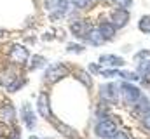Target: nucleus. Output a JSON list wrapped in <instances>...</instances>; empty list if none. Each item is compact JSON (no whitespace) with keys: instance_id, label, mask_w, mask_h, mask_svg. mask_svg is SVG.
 I'll return each instance as SVG.
<instances>
[{"instance_id":"1","label":"nucleus","mask_w":150,"mask_h":139,"mask_svg":"<svg viewBox=\"0 0 150 139\" xmlns=\"http://www.w3.org/2000/svg\"><path fill=\"white\" fill-rule=\"evenodd\" d=\"M119 96H120L126 103L134 104L140 98H142V92H140V89H136L134 85H131V84L124 82V84H120V85H119Z\"/></svg>"},{"instance_id":"2","label":"nucleus","mask_w":150,"mask_h":139,"mask_svg":"<svg viewBox=\"0 0 150 139\" xmlns=\"http://www.w3.org/2000/svg\"><path fill=\"white\" fill-rule=\"evenodd\" d=\"M67 75H68V71H67V66H65V65L54 63V65H51L49 68L45 70L44 78H45L49 84H56V82H59L61 78H65Z\"/></svg>"},{"instance_id":"3","label":"nucleus","mask_w":150,"mask_h":139,"mask_svg":"<svg viewBox=\"0 0 150 139\" xmlns=\"http://www.w3.org/2000/svg\"><path fill=\"white\" fill-rule=\"evenodd\" d=\"M115 132H117V124L113 122L112 118H108V117L101 118L98 122V125H96V136L101 139H108Z\"/></svg>"},{"instance_id":"4","label":"nucleus","mask_w":150,"mask_h":139,"mask_svg":"<svg viewBox=\"0 0 150 139\" xmlns=\"http://www.w3.org/2000/svg\"><path fill=\"white\" fill-rule=\"evenodd\" d=\"M28 59H30V52H28L26 47H23V45H19V44H16V45L11 47V51H9V61H11V63L26 65Z\"/></svg>"},{"instance_id":"5","label":"nucleus","mask_w":150,"mask_h":139,"mask_svg":"<svg viewBox=\"0 0 150 139\" xmlns=\"http://www.w3.org/2000/svg\"><path fill=\"white\" fill-rule=\"evenodd\" d=\"M100 98L103 101H108V103H117V98H119V87L115 84H107L100 89Z\"/></svg>"},{"instance_id":"6","label":"nucleus","mask_w":150,"mask_h":139,"mask_svg":"<svg viewBox=\"0 0 150 139\" xmlns=\"http://www.w3.org/2000/svg\"><path fill=\"white\" fill-rule=\"evenodd\" d=\"M21 118H23V124L26 125V129H33L35 124H37V117H35V111L32 110V104L25 103L23 104V110H21Z\"/></svg>"},{"instance_id":"7","label":"nucleus","mask_w":150,"mask_h":139,"mask_svg":"<svg viewBox=\"0 0 150 139\" xmlns=\"http://www.w3.org/2000/svg\"><path fill=\"white\" fill-rule=\"evenodd\" d=\"M70 30H72V33L77 38H86V35L89 33V30H91V25L86 19H75L70 25Z\"/></svg>"},{"instance_id":"8","label":"nucleus","mask_w":150,"mask_h":139,"mask_svg":"<svg viewBox=\"0 0 150 139\" xmlns=\"http://www.w3.org/2000/svg\"><path fill=\"white\" fill-rule=\"evenodd\" d=\"M127 21H129V12L126 11V9H117V11H113L112 12V23L115 28H124L126 25H127Z\"/></svg>"},{"instance_id":"9","label":"nucleus","mask_w":150,"mask_h":139,"mask_svg":"<svg viewBox=\"0 0 150 139\" xmlns=\"http://www.w3.org/2000/svg\"><path fill=\"white\" fill-rule=\"evenodd\" d=\"M18 80L16 70L14 68H2L0 70V87H11L14 82Z\"/></svg>"},{"instance_id":"10","label":"nucleus","mask_w":150,"mask_h":139,"mask_svg":"<svg viewBox=\"0 0 150 139\" xmlns=\"http://www.w3.org/2000/svg\"><path fill=\"white\" fill-rule=\"evenodd\" d=\"M37 111L40 113V117L44 118H51V103H49V96L45 92H40L37 99Z\"/></svg>"},{"instance_id":"11","label":"nucleus","mask_w":150,"mask_h":139,"mask_svg":"<svg viewBox=\"0 0 150 139\" xmlns=\"http://www.w3.org/2000/svg\"><path fill=\"white\" fill-rule=\"evenodd\" d=\"M16 118V110L12 104H4L0 108V122L4 124H12Z\"/></svg>"},{"instance_id":"12","label":"nucleus","mask_w":150,"mask_h":139,"mask_svg":"<svg viewBox=\"0 0 150 139\" xmlns=\"http://www.w3.org/2000/svg\"><path fill=\"white\" fill-rule=\"evenodd\" d=\"M86 40L91 44V45H94V47H100V45H103L107 40L103 38V35L100 33V30H89V33L86 35Z\"/></svg>"},{"instance_id":"13","label":"nucleus","mask_w":150,"mask_h":139,"mask_svg":"<svg viewBox=\"0 0 150 139\" xmlns=\"http://www.w3.org/2000/svg\"><path fill=\"white\" fill-rule=\"evenodd\" d=\"M100 65H103V66H122L124 65V59L122 58H119V56H113V54H105V56H101L100 58Z\"/></svg>"},{"instance_id":"14","label":"nucleus","mask_w":150,"mask_h":139,"mask_svg":"<svg viewBox=\"0 0 150 139\" xmlns=\"http://www.w3.org/2000/svg\"><path fill=\"white\" fill-rule=\"evenodd\" d=\"M98 30H100V33L103 35V38H105V40H112L113 37H115V33H117V28L113 26L110 21H103V23L100 25V28H98Z\"/></svg>"},{"instance_id":"15","label":"nucleus","mask_w":150,"mask_h":139,"mask_svg":"<svg viewBox=\"0 0 150 139\" xmlns=\"http://www.w3.org/2000/svg\"><path fill=\"white\" fill-rule=\"evenodd\" d=\"M75 78H77V80H80L86 87H91V85H93V78H91V77H89V73H87V71H84V70H79V71L75 73Z\"/></svg>"},{"instance_id":"16","label":"nucleus","mask_w":150,"mask_h":139,"mask_svg":"<svg viewBox=\"0 0 150 139\" xmlns=\"http://www.w3.org/2000/svg\"><path fill=\"white\" fill-rule=\"evenodd\" d=\"M58 7H59V12H58V14H63V12L68 14L75 5H74V0H59V2H58Z\"/></svg>"},{"instance_id":"17","label":"nucleus","mask_w":150,"mask_h":139,"mask_svg":"<svg viewBox=\"0 0 150 139\" xmlns=\"http://www.w3.org/2000/svg\"><path fill=\"white\" fill-rule=\"evenodd\" d=\"M138 28L142 33H150V16H143L138 23Z\"/></svg>"},{"instance_id":"18","label":"nucleus","mask_w":150,"mask_h":139,"mask_svg":"<svg viewBox=\"0 0 150 139\" xmlns=\"http://www.w3.org/2000/svg\"><path fill=\"white\" fill-rule=\"evenodd\" d=\"M117 75H120L126 80H138V73H134V71H119Z\"/></svg>"},{"instance_id":"19","label":"nucleus","mask_w":150,"mask_h":139,"mask_svg":"<svg viewBox=\"0 0 150 139\" xmlns=\"http://www.w3.org/2000/svg\"><path fill=\"white\" fill-rule=\"evenodd\" d=\"M42 65H45V59H44L42 56H35V58H33V61H32V66H30V68L37 70V68H40Z\"/></svg>"},{"instance_id":"20","label":"nucleus","mask_w":150,"mask_h":139,"mask_svg":"<svg viewBox=\"0 0 150 139\" xmlns=\"http://www.w3.org/2000/svg\"><path fill=\"white\" fill-rule=\"evenodd\" d=\"M91 4H93V0H74V5L79 9H87V7H91Z\"/></svg>"},{"instance_id":"21","label":"nucleus","mask_w":150,"mask_h":139,"mask_svg":"<svg viewBox=\"0 0 150 139\" xmlns=\"http://www.w3.org/2000/svg\"><path fill=\"white\" fill-rule=\"evenodd\" d=\"M25 82H26V80H16L11 87H7V91H9V92H16L19 87H23V85H25Z\"/></svg>"},{"instance_id":"22","label":"nucleus","mask_w":150,"mask_h":139,"mask_svg":"<svg viewBox=\"0 0 150 139\" xmlns=\"http://www.w3.org/2000/svg\"><path fill=\"white\" fill-rule=\"evenodd\" d=\"M56 127H58V131H59V132H63L65 136H75V132H74V131H72V129H68L67 125L63 127V124H58Z\"/></svg>"},{"instance_id":"23","label":"nucleus","mask_w":150,"mask_h":139,"mask_svg":"<svg viewBox=\"0 0 150 139\" xmlns=\"http://www.w3.org/2000/svg\"><path fill=\"white\" fill-rule=\"evenodd\" d=\"M117 70H100V75H103V77H117Z\"/></svg>"},{"instance_id":"24","label":"nucleus","mask_w":150,"mask_h":139,"mask_svg":"<svg viewBox=\"0 0 150 139\" xmlns=\"http://www.w3.org/2000/svg\"><path fill=\"white\" fill-rule=\"evenodd\" d=\"M113 4H117V5H120L122 9H126V7H129L131 4H133V0H112Z\"/></svg>"},{"instance_id":"25","label":"nucleus","mask_w":150,"mask_h":139,"mask_svg":"<svg viewBox=\"0 0 150 139\" xmlns=\"http://www.w3.org/2000/svg\"><path fill=\"white\" fill-rule=\"evenodd\" d=\"M108 139H129V136L126 132H115L113 136H110Z\"/></svg>"},{"instance_id":"26","label":"nucleus","mask_w":150,"mask_h":139,"mask_svg":"<svg viewBox=\"0 0 150 139\" xmlns=\"http://www.w3.org/2000/svg\"><path fill=\"white\" fill-rule=\"evenodd\" d=\"M143 125H145L147 129H150V113H147V115L143 117Z\"/></svg>"},{"instance_id":"27","label":"nucleus","mask_w":150,"mask_h":139,"mask_svg":"<svg viewBox=\"0 0 150 139\" xmlns=\"http://www.w3.org/2000/svg\"><path fill=\"white\" fill-rule=\"evenodd\" d=\"M147 56H150L149 51H142V52H138V56H136V58H138V59H143V58H147Z\"/></svg>"},{"instance_id":"28","label":"nucleus","mask_w":150,"mask_h":139,"mask_svg":"<svg viewBox=\"0 0 150 139\" xmlns=\"http://www.w3.org/2000/svg\"><path fill=\"white\" fill-rule=\"evenodd\" d=\"M89 70H91L93 73H100V68H98V65H89Z\"/></svg>"},{"instance_id":"29","label":"nucleus","mask_w":150,"mask_h":139,"mask_svg":"<svg viewBox=\"0 0 150 139\" xmlns=\"http://www.w3.org/2000/svg\"><path fill=\"white\" fill-rule=\"evenodd\" d=\"M68 49H70V51H77V52H80V51H82V47H80V45H72V47H68Z\"/></svg>"},{"instance_id":"30","label":"nucleus","mask_w":150,"mask_h":139,"mask_svg":"<svg viewBox=\"0 0 150 139\" xmlns=\"http://www.w3.org/2000/svg\"><path fill=\"white\" fill-rule=\"evenodd\" d=\"M145 71H147V73H150V63H147V66H145Z\"/></svg>"},{"instance_id":"31","label":"nucleus","mask_w":150,"mask_h":139,"mask_svg":"<svg viewBox=\"0 0 150 139\" xmlns=\"http://www.w3.org/2000/svg\"><path fill=\"white\" fill-rule=\"evenodd\" d=\"M2 134H4V131H2V125H0V138H2Z\"/></svg>"},{"instance_id":"32","label":"nucleus","mask_w":150,"mask_h":139,"mask_svg":"<svg viewBox=\"0 0 150 139\" xmlns=\"http://www.w3.org/2000/svg\"><path fill=\"white\" fill-rule=\"evenodd\" d=\"M28 139H38V138H37V136H30Z\"/></svg>"},{"instance_id":"33","label":"nucleus","mask_w":150,"mask_h":139,"mask_svg":"<svg viewBox=\"0 0 150 139\" xmlns=\"http://www.w3.org/2000/svg\"><path fill=\"white\" fill-rule=\"evenodd\" d=\"M4 35H5V32H2V30H0V37H4Z\"/></svg>"}]
</instances>
